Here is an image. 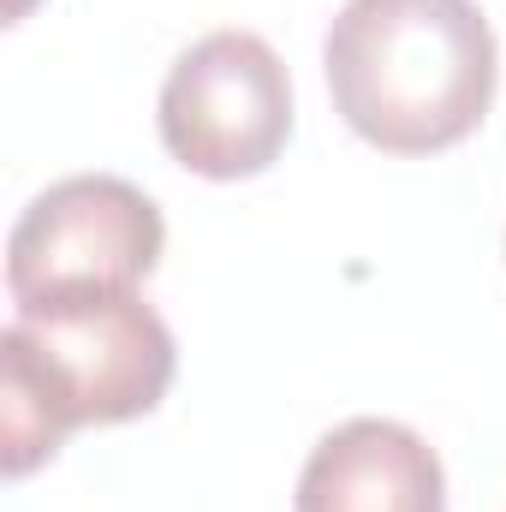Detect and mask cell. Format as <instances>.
I'll list each match as a JSON object with an SVG mask.
<instances>
[{
    "label": "cell",
    "instance_id": "1",
    "mask_svg": "<svg viewBox=\"0 0 506 512\" xmlns=\"http://www.w3.org/2000/svg\"><path fill=\"white\" fill-rule=\"evenodd\" d=\"M173 370V334L137 292L12 310L0 334V471L30 477L72 429L155 411Z\"/></svg>",
    "mask_w": 506,
    "mask_h": 512
},
{
    "label": "cell",
    "instance_id": "2",
    "mask_svg": "<svg viewBox=\"0 0 506 512\" xmlns=\"http://www.w3.org/2000/svg\"><path fill=\"white\" fill-rule=\"evenodd\" d=\"M334 114L387 155H435L489 120L501 54L477 0H346L322 42Z\"/></svg>",
    "mask_w": 506,
    "mask_h": 512
},
{
    "label": "cell",
    "instance_id": "3",
    "mask_svg": "<svg viewBox=\"0 0 506 512\" xmlns=\"http://www.w3.org/2000/svg\"><path fill=\"white\" fill-rule=\"evenodd\" d=\"M161 245H167L161 209L131 179L72 173L12 221L6 239L12 310L90 292H137V280L155 274Z\"/></svg>",
    "mask_w": 506,
    "mask_h": 512
},
{
    "label": "cell",
    "instance_id": "4",
    "mask_svg": "<svg viewBox=\"0 0 506 512\" xmlns=\"http://www.w3.org/2000/svg\"><path fill=\"white\" fill-rule=\"evenodd\" d=\"M155 126L197 179H256L292 137V78L256 30H209L173 60Z\"/></svg>",
    "mask_w": 506,
    "mask_h": 512
},
{
    "label": "cell",
    "instance_id": "5",
    "mask_svg": "<svg viewBox=\"0 0 506 512\" xmlns=\"http://www.w3.org/2000/svg\"><path fill=\"white\" fill-rule=\"evenodd\" d=\"M292 512H447V477L417 429L352 417L304 459Z\"/></svg>",
    "mask_w": 506,
    "mask_h": 512
},
{
    "label": "cell",
    "instance_id": "6",
    "mask_svg": "<svg viewBox=\"0 0 506 512\" xmlns=\"http://www.w3.org/2000/svg\"><path fill=\"white\" fill-rule=\"evenodd\" d=\"M24 12H30V0H6V18H12V24H18Z\"/></svg>",
    "mask_w": 506,
    "mask_h": 512
}]
</instances>
